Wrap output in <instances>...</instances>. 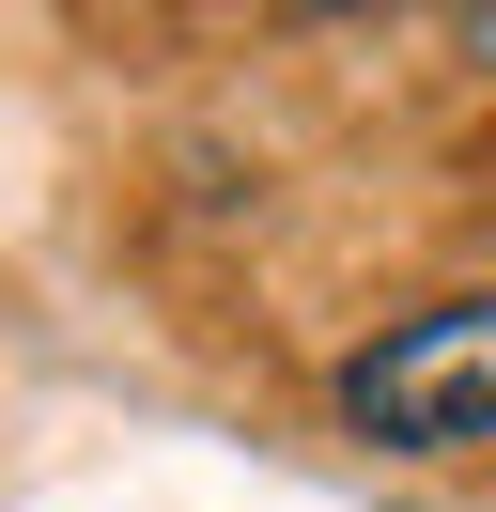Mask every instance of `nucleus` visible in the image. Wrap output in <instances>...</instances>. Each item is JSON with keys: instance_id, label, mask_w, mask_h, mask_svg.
Segmentation results:
<instances>
[{"instance_id": "f257e3e1", "label": "nucleus", "mask_w": 496, "mask_h": 512, "mask_svg": "<svg viewBox=\"0 0 496 512\" xmlns=\"http://www.w3.org/2000/svg\"><path fill=\"white\" fill-rule=\"evenodd\" d=\"M341 419L372 450H465L496 435V295H434V311L372 326L341 357Z\"/></svg>"}]
</instances>
